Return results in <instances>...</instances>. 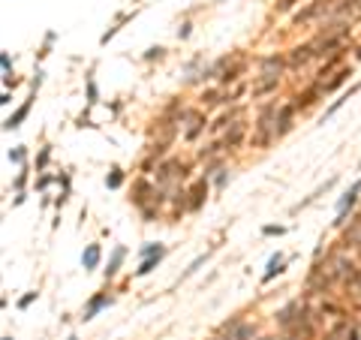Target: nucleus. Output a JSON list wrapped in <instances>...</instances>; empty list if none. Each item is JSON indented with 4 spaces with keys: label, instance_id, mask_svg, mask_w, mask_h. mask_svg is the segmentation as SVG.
Segmentation results:
<instances>
[{
    "label": "nucleus",
    "instance_id": "f257e3e1",
    "mask_svg": "<svg viewBox=\"0 0 361 340\" xmlns=\"http://www.w3.org/2000/svg\"><path fill=\"white\" fill-rule=\"evenodd\" d=\"M358 193H361V178L349 187V193L337 202V220H334V226H343V223H346V214H349V208H352V205L358 202Z\"/></svg>",
    "mask_w": 361,
    "mask_h": 340
},
{
    "label": "nucleus",
    "instance_id": "f03ea898",
    "mask_svg": "<svg viewBox=\"0 0 361 340\" xmlns=\"http://www.w3.org/2000/svg\"><path fill=\"white\" fill-rule=\"evenodd\" d=\"M223 331L229 334V340H253L256 337V328L247 325V322H229Z\"/></svg>",
    "mask_w": 361,
    "mask_h": 340
},
{
    "label": "nucleus",
    "instance_id": "7ed1b4c3",
    "mask_svg": "<svg viewBox=\"0 0 361 340\" xmlns=\"http://www.w3.org/2000/svg\"><path fill=\"white\" fill-rule=\"evenodd\" d=\"M292 112H295V103H292V106H283V109L277 112L274 136H283V133H289V127H292Z\"/></svg>",
    "mask_w": 361,
    "mask_h": 340
},
{
    "label": "nucleus",
    "instance_id": "20e7f679",
    "mask_svg": "<svg viewBox=\"0 0 361 340\" xmlns=\"http://www.w3.org/2000/svg\"><path fill=\"white\" fill-rule=\"evenodd\" d=\"M310 57H316V51H313V46H295L292 48V54H289V64L292 67H304Z\"/></svg>",
    "mask_w": 361,
    "mask_h": 340
},
{
    "label": "nucleus",
    "instance_id": "39448f33",
    "mask_svg": "<svg viewBox=\"0 0 361 340\" xmlns=\"http://www.w3.org/2000/svg\"><path fill=\"white\" fill-rule=\"evenodd\" d=\"M280 69H283V57H280V54H271V57L262 61V75H265V78H277Z\"/></svg>",
    "mask_w": 361,
    "mask_h": 340
},
{
    "label": "nucleus",
    "instance_id": "423d86ee",
    "mask_svg": "<svg viewBox=\"0 0 361 340\" xmlns=\"http://www.w3.org/2000/svg\"><path fill=\"white\" fill-rule=\"evenodd\" d=\"M109 304H112V298H109V295H96V298H90V304L85 307V316H82V319H93L103 307H109Z\"/></svg>",
    "mask_w": 361,
    "mask_h": 340
},
{
    "label": "nucleus",
    "instance_id": "0eeeda50",
    "mask_svg": "<svg viewBox=\"0 0 361 340\" xmlns=\"http://www.w3.org/2000/svg\"><path fill=\"white\" fill-rule=\"evenodd\" d=\"M283 265H286V259H283L280 253H274V256L268 259V268H265V277H262V280H265V283H271L277 274L283 271Z\"/></svg>",
    "mask_w": 361,
    "mask_h": 340
},
{
    "label": "nucleus",
    "instance_id": "6e6552de",
    "mask_svg": "<svg viewBox=\"0 0 361 340\" xmlns=\"http://www.w3.org/2000/svg\"><path fill=\"white\" fill-rule=\"evenodd\" d=\"M82 265H85V271H93L96 265H99V244H90L85 250V256H82Z\"/></svg>",
    "mask_w": 361,
    "mask_h": 340
},
{
    "label": "nucleus",
    "instance_id": "1a4fd4ad",
    "mask_svg": "<svg viewBox=\"0 0 361 340\" xmlns=\"http://www.w3.org/2000/svg\"><path fill=\"white\" fill-rule=\"evenodd\" d=\"M27 112H30V99H27V103H24L22 109H18V112L12 114V117H9V121L3 124V127H6V130H15V127H22V121L27 117Z\"/></svg>",
    "mask_w": 361,
    "mask_h": 340
},
{
    "label": "nucleus",
    "instance_id": "9d476101",
    "mask_svg": "<svg viewBox=\"0 0 361 340\" xmlns=\"http://www.w3.org/2000/svg\"><path fill=\"white\" fill-rule=\"evenodd\" d=\"M124 256H127V250H124V247H114V253H112V262H109V268H106V277H114V274H117V268H121V262H124Z\"/></svg>",
    "mask_w": 361,
    "mask_h": 340
},
{
    "label": "nucleus",
    "instance_id": "9b49d317",
    "mask_svg": "<svg viewBox=\"0 0 361 340\" xmlns=\"http://www.w3.org/2000/svg\"><path fill=\"white\" fill-rule=\"evenodd\" d=\"M163 256H166V253H157V256H148V259H142V265H138V277H145V274H151L154 271V268H157V262L159 259H163Z\"/></svg>",
    "mask_w": 361,
    "mask_h": 340
},
{
    "label": "nucleus",
    "instance_id": "f8f14e48",
    "mask_svg": "<svg viewBox=\"0 0 361 340\" xmlns=\"http://www.w3.org/2000/svg\"><path fill=\"white\" fill-rule=\"evenodd\" d=\"M346 75H352V72H349V69H340V72H334V78H331V82H319L322 93H325V91H334V88H337V85L343 82V78H346Z\"/></svg>",
    "mask_w": 361,
    "mask_h": 340
},
{
    "label": "nucleus",
    "instance_id": "ddd939ff",
    "mask_svg": "<svg viewBox=\"0 0 361 340\" xmlns=\"http://www.w3.org/2000/svg\"><path fill=\"white\" fill-rule=\"evenodd\" d=\"M358 91V85H355V88H349V93H343V96H340V99H334V103H331V106H328V112H325V117H331V114L337 112L340 106H343V103H346V99H349V96H352V93ZM325 117H322V121H325Z\"/></svg>",
    "mask_w": 361,
    "mask_h": 340
},
{
    "label": "nucleus",
    "instance_id": "4468645a",
    "mask_svg": "<svg viewBox=\"0 0 361 340\" xmlns=\"http://www.w3.org/2000/svg\"><path fill=\"white\" fill-rule=\"evenodd\" d=\"M202 127H205V117H193V127L187 130V138L193 142V138H196L199 133H202Z\"/></svg>",
    "mask_w": 361,
    "mask_h": 340
},
{
    "label": "nucleus",
    "instance_id": "2eb2a0df",
    "mask_svg": "<svg viewBox=\"0 0 361 340\" xmlns=\"http://www.w3.org/2000/svg\"><path fill=\"white\" fill-rule=\"evenodd\" d=\"M205 259H208V253H205V256H196V259L190 262V268L184 271V277H190V274H193V271H199V268H202V265H205Z\"/></svg>",
    "mask_w": 361,
    "mask_h": 340
},
{
    "label": "nucleus",
    "instance_id": "dca6fc26",
    "mask_svg": "<svg viewBox=\"0 0 361 340\" xmlns=\"http://www.w3.org/2000/svg\"><path fill=\"white\" fill-rule=\"evenodd\" d=\"M121 181H124V175H121V172H117V169H114L112 175H109V178H106V184H109V187H112V190H114V187H121Z\"/></svg>",
    "mask_w": 361,
    "mask_h": 340
},
{
    "label": "nucleus",
    "instance_id": "f3484780",
    "mask_svg": "<svg viewBox=\"0 0 361 340\" xmlns=\"http://www.w3.org/2000/svg\"><path fill=\"white\" fill-rule=\"evenodd\" d=\"M0 67H3V75H12V72H9V69H12V61H9V54H6V51L0 54Z\"/></svg>",
    "mask_w": 361,
    "mask_h": 340
},
{
    "label": "nucleus",
    "instance_id": "a211bd4d",
    "mask_svg": "<svg viewBox=\"0 0 361 340\" xmlns=\"http://www.w3.org/2000/svg\"><path fill=\"white\" fill-rule=\"evenodd\" d=\"M24 157H27V151H24V148H15V151H9V159H12V163H24Z\"/></svg>",
    "mask_w": 361,
    "mask_h": 340
},
{
    "label": "nucleus",
    "instance_id": "6ab92c4d",
    "mask_svg": "<svg viewBox=\"0 0 361 340\" xmlns=\"http://www.w3.org/2000/svg\"><path fill=\"white\" fill-rule=\"evenodd\" d=\"M36 295H39V292H27V295L22 298V301H18V307H22V310H24V307H30V304L36 301Z\"/></svg>",
    "mask_w": 361,
    "mask_h": 340
},
{
    "label": "nucleus",
    "instance_id": "aec40b11",
    "mask_svg": "<svg viewBox=\"0 0 361 340\" xmlns=\"http://www.w3.org/2000/svg\"><path fill=\"white\" fill-rule=\"evenodd\" d=\"M262 232H265V235H283L286 229H283V226H265Z\"/></svg>",
    "mask_w": 361,
    "mask_h": 340
},
{
    "label": "nucleus",
    "instance_id": "412c9836",
    "mask_svg": "<svg viewBox=\"0 0 361 340\" xmlns=\"http://www.w3.org/2000/svg\"><path fill=\"white\" fill-rule=\"evenodd\" d=\"M48 157H51V148H43V154H39V166H45Z\"/></svg>",
    "mask_w": 361,
    "mask_h": 340
},
{
    "label": "nucleus",
    "instance_id": "4be33fe9",
    "mask_svg": "<svg viewBox=\"0 0 361 340\" xmlns=\"http://www.w3.org/2000/svg\"><path fill=\"white\" fill-rule=\"evenodd\" d=\"M48 184H51V175H43V178H39V181H36V187H39V190H45V187H48Z\"/></svg>",
    "mask_w": 361,
    "mask_h": 340
},
{
    "label": "nucleus",
    "instance_id": "5701e85b",
    "mask_svg": "<svg viewBox=\"0 0 361 340\" xmlns=\"http://www.w3.org/2000/svg\"><path fill=\"white\" fill-rule=\"evenodd\" d=\"M24 181H27V172H22V175L15 178V190H22V187H24Z\"/></svg>",
    "mask_w": 361,
    "mask_h": 340
},
{
    "label": "nucleus",
    "instance_id": "b1692460",
    "mask_svg": "<svg viewBox=\"0 0 361 340\" xmlns=\"http://www.w3.org/2000/svg\"><path fill=\"white\" fill-rule=\"evenodd\" d=\"M159 54H163V48H151V51H148V54H145V57H159Z\"/></svg>",
    "mask_w": 361,
    "mask_h": 340
},
{
    "label": "nucleus",
    "instance_id": "393cba45",
    "mask_svg": "<svg viewBox=\"0 0 361 340\" xmlns=\"http://www.w3.org/2000/svg\"><path fill=\"white\" fill-rule=\"evenodd\" d=\"M346 340H361V337H358V328H349V334H346Z\"/></svg>",
    "mask_w": 361,
    "mask_h": 340
},
{
    "label": "nucleus",
    "instance_id": "a878e982",
    "mask_svg": "<svg viewBox=\"0 0 361 340\" xmlns=\"http://www.w3.org/2000/svg\"><path fill=\"white\" fill-rule=\"evenodd\" d=\"M3 340H12V337H3Z\"/></svg>",
    "mask_w": 361,
    "mask_h": 340
},
{
    "label": "nucleus",
    "instance_id": "bb28decb",
    "mask_svg": "<svg viewBox=\"0 0 361 340\" xmlns=\"http://www.w3.org/2000/svg\"><path fill=\"white\" fill-rule=\"evenodd\" d=\"M358 57H361V51H358Z\"/></svg>",
    "mask_w": 361,
    "mask_h": 340
},
{
    "label": "nucleus",
    "instance_id": "cd10ccee",
    "mask_svg": "<svg viewBox=\"0 0 361 340\" xmlns=\"http://www.w3.org/2000/svg\"><path fill=\"white\" fill-rule=\"evenodd\" d=\"M69 340H75V337H69Z\"/></svg>",
    "mask_w": 361,
    "mask_h": 340
}]
</instances>
